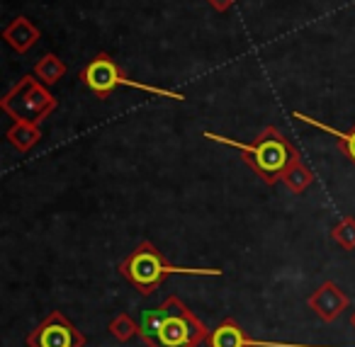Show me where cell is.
<instances>
[{
    "label": "cell",
    "instance_id": "cell-1",
    "mask_svg": "<svg viewBox=\"0 0 355 347\" xmlns=\"http://www.w3.org/2000/svg\"><path fill=\"white\" fill-rule=\"evenodd\" d=\"M209 328L190 311L180 296H168L158 308L144 311L139 335L146 347H200L207 342Z\"/></svg>",
    "mask_w": 355,
    "mask_h": 347
},
{
    "label": "cell",
    "instance_id": "cell-2",
    "mask_svg": "<svg viewBox=\"0 0 355 347\" xmlns=\"http://www.w3.org/2000/svg\"><path fill=\"white\" fill-rule=\"evenodd\" d=\"M202 136L207 139V141L236 148L241 161L246 163L266 185H277V182L282 180V172L300 158V151L282 136V132L277 127H266L251 143L234 141V139L222 136V134H214V132H205Z\"/></svg>",
    "mask_w": 355,
    "mask_h": 347
},
{
    "label": "cell",
    "instance_id": "cell-3",
    "mask_svg": "<svg viewBox=\"0 0 355 347\" xmlns=\"http://www.w3.org/2000/svg\"><path fill=\"white\" fill-rule=\"evenodd\" d=\"M119 274H122L141 296H151L171 274H183V277H219L222 269L171 265L151 240H141V243L119 263Z\"/></svg>",
    "mask_w": 355,
    "mask_h": 347
},
{
    "label": "cell",
    "instance_id": "cell-4",
    "mask_svg": "<svg viewBox=\"0 0 355 347\" xmlns=\"http://www.w3.org/2000/svg\"><path fill=\"white\" fill-rule=\"evenodd\" d=\"M78 78L98 100H107L117 88H134V90H141V93H146V95H156V98H168V100H175V103H185L183 93H175V90H168V88H158V85H146V83H139V80L129 78V75L117 66V61H114L110 54H105V51H100L98 56H93V59L83 66Z\"/></svg>",
    "mask_w": 355,
    "mask_h": 347
},
{
    "label": "cell",
    "instance_id": "cell-5",
    "mask_svg": "<svg viewBox=\"0 0 355 347\" xmlns=\"http://www.w3.org/2000/svg\"><path fill=\"white\" fill-rule=\"evenodd\" d=\"M0 109L12 119H27V122L42 124L56 109V98L49 93L35 73H27L3 95Z\"/></svg>",
    "mask_w": 355,
    "mask_h": 347
},
{
    "label": "cell",
    "instance_id": "cell-6",
    "mask_svg": "<svg viewBox=\"0 0 355 347\" xmlns=\"http://www.w3.org/2000/svg\"><path fill=\"white\" fill-rule=\"evenodd\" d=\"M85 342L83 332L61 311H51L27 335V347H85Z\"/></svg>",
    "mask_w": 355,
    "mask_h": 347
},
{
    "label": "cell",
    "instance_id": "cell-7",
    "mask_svg": "<svg viewBox=\"0 0 355 347\" xmlns=\"http://www.w3.org/2000/svg\"><path fill=\"white\" fill-rule=\"evenodd\" d=\"M306 303H309V308L321 318V321L331 323L348 308V296L340 292L338 284L324 282L321 287H316L314 292H311V296Z\"/></svg>",
    "mask_w": 355,
    "mask_h": 347
},
{
    "label": "cell",
    "instance_id": "cell-8",
    "mask_svg": "<svg viewBox=\"0 0 355 347\" xmlns=\"http://www.w3.org/2000/svg\"><path fill=\"white\" fill-rule=\"evenodd\" d=\"M40 37H42L40 27L25 15L15 17V20L3 30V39H6V44L10 46L15 54H27V51L40 42Z\"/></svg>",
    "mask_w": 355,
    "mask_h": 347
},
{
    "label": "cell",
    "instance_id": "cell-9",
    "mask_svg": "<svg viewBox=\"0 0 355 347\" xmlns=\"http://www.w3.org/2000/svg\"><path fill=\"white\" fill-rule=\"evenodd\" d=\"M209 347H251V337L243 332V328L232 318H224L207 337Z\"/></svg>",
    "mask_w": 355,
    "mask_h": 347
},
{
    "label": "cell",
    "instance_id": "cell-10",
    "mask_svg": "<svg viewBox=\"0 0 355 347\" xmlns=\"http://www.w3.org/2000/svg\"><path fill=\"white\" fill-rule=\"evenodd\" d=\"M292 117L300 119V122H304V124H309V127L319 129V132H326V134H331V136L338 139V151L355 166V124L350 127V132H340V129L329 127V124L319 122V119L309 117V114H304V112H297V109L292 112Z\"/></svg>",
    "mask_w": 355,
    "mask_h": 347
},
{
    "label": "cell",
    "instance_id": "cell-11",
    "mask_svg": "<svg viewBox=\"0 0 355 347\" xmlns=\"http://www.w3.org/2000/svg\"><path fill=\"white\" fill-rule=\"evenodd\" d=\"M6 136L20 153H30L32 146L42 139V132L40 124L27 122V119H12V127L8 129Z\"/></svg>",
    "mask_w": 355,
    "mask_h": 347
},
{
    "label": "cell",
    "instance_id": "cell-12",
    "mask_svg": "<svg viewBox=\"0 0 355 347\" xmlns=\"http://www.w3.org/2000/svg\"><path fill=\"white\" fill-rule=\"evenodd\" d=\"M280 182L292 192V195H304V192L311 187V182H314V175H311V170L304 166V161H302V156H300L285 172H282Z\"/></svg>",
    "mask_w": 355,
    "mask_h": 347
},
{
    "label": "cell",
    "instance_id": "cell-13",
    "mask_svg": "<svg viewBox=\"0 0 355 347\" xmlns=\"http://www.w3.org/2000/svg\"><path fill=\"white\" fill-rule=\"evenodd\" d=\"M32 73H35L44 85H56L66 73H69V66H66L56 54L46 51V54L35 64V71H32Z\"/></svg>",
    "mask_w": 355,
    "mask_h": 347
},
{
    "label": "cell",
    "instance_id": "cell-14",
    "mask_svg": "<svg viewBox=\"0 0 355 347\" xmlns=\"http://www.w3.org/2000/svg\"><path fill=\"white\" fill-rule=\"evenodd\" d=\"M110 335L119 342H129L134 335H139V323L134 321L129 313H119V316L112 318V323H110Z\"/></svg>",
    "mask_w": 355,
    "mask_h": 347
},
{
    "label": "cell",
    "instance_id": "cell-15",
    "mask_svg": "<svg viewBox=\"0 0 355 347\" xmlns=\"http://www.w3.org/2000/svg\"><path fill=\"white\" fill-rule=\"evenodd\" d=\"M331 238L343 250H355V216H343V219L331 229Z\"/></svg>",
    "mask_w": 355,
    "mask_h": 347
},
{
    "label": "cell",
    "instance_id": "cell-16",
    "mask_svg": "<svg viewBox=\"0 0 355 347\" xmlns=\"http://www.w3.org/2000/svg\"><path fill=\"white\" fill-rule=\"evenodd\" d=\"M207 6L212 8L214 12H219V15H224V12H229L234 6H236V0H207Z\"/></svg>",
    "mask_w": 355,
    "mask_h": 347
},
{
    "label": "cell",
    "instance_id": "cell-17",
    "mask_svg": "<svg viewBox=\"0 0 355 347\" xmlns=\"http://www.w3.org/2000/svg\"><path fill=\"white\" fill-rule=\"evenodd\" d=\"M350 323H353V328H355V313H353V316H350Z\"/></svg>",
    "mask_w": 355,
    "mask_h": 347
}]
</instances>
